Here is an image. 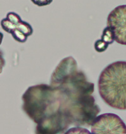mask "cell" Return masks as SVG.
<instances>
[{
	"instance_id": "1",
	"label": "cell",
	"mask_w": 126,
	"mask_h": 134,
	"mask_svg": "<svg viewBox=\"0 0 126 134\" xmlns=\"http://www.w3.org/2000/svg\"><path fill=\"white\" fill-rule=\"evenodd\" d=\"M21 98L23 111L37 124L36 133H64L71 125L64 112L65 95L57 87L32 86Z\"/></svg>"
},
{
	"instance_id": "2",
	"label": "cell",
	"mask_w": 126,
	"mask_h": 134,
	"mask_svg": "<svg viewBox=\"0 0 126 134\" xmlns=\"http://www.w3.org/2000/svg\"><path fill=\"white\" fill-rule=\"evenodd\" d=\"M126 62L117 61L107 65L99 76V94L112 108L125 110Z\"/></svg>"
},
{
	"instance_id": "3",
	"label": "cell",
	"mask_w": 126,
	"mask_h": 134,
	"mask_svg": "<svg viewBox=\"0 0 126 134\" xmlns=\"http://www.w3.org/2000/svg\"><path fill=\"white\" fill-rule=\"evenodd\" d=\"M65 97L64 111L71 125L76 127H90L100 112V108L93 95L85 94L74 97H68L65 95Z\"/></svg>"
},
{
	"instance_id": "4",
	"label": "cell",
	"mask_w": 126,
	"mask_h": 134,
	"mask_svg": "<svg viewBox=\"0 0 126 134\" xmlns=\"http://www.w3.org/2000/svg\"><path fill=\"white\" fill-rule=\"evenodd\" d=\"M92 133H126L123 120L114 113H103L96 116L91 125Z\"/></svg>"
},
{
	"instance_id": "5",
	"label": "cell",
	"mask_w": 126,
	"mask_h": 134,
	"mask_svg": "<svg viewBox=\"0 0 126 134\" xmlns=\"http://www.w3.org/2000/svg\"><path fill=\"white\" fill-rule=\"evenodd\" d=\"M107 25L113 29L115 41L119 44H126V6L120 5L115 8L107 17Z\"/></svg>"
},
{
	"instance_id": "6",
	"label": "cell",
	"mask_w": 126,
	"mask_h": 134,
	"mask_svg": "<svg viewBox=\"0 0 126 134\" xmlns=\"http://www.w3.org/2000/svg\"><path fill=\"white\" fill-rule=\"evenodd\" d=\"M78 70L77 62L73 57L64 58L52 72L50 81V85L57 87L63 79L69 74Z\"/></svg>"
},
{
	"instance_id": "7",
	"label": "cell",
	"mask_w": 126,
	"mask_h": 134,
	"mask_svg": "<svg viewBox=\"0 0 126 134\" xmlns=\"http://www.w3.org/2000/svg\"><path fill=\"white\" fill-rule=\"evenodd\" d=\"M0 24L3 30L8 34H10V32L13 30L16 29L20 30L27 37H29L32 35L34 32L32 26L29 23L22 21V20H21L18 23H12L7 18H5L1 20Z\"/></svg>"
},
{
	"instance_id": "8",
	"label": "cell",
	"mask_w": 126,
	"mask_h": 134,
	"mask_svg": "<svg viewBox=\"0 0 126 134\" xmlns=\"http://www.w3.org/2000/svg\"><path fill=\"white\" fill-rule=\"evenodd\" d=\"M101 39L108 43V45L112 44L115 41V34L113 29L110 26H107V27L103 29Z\"/></svg>"
},
{
	"instance_id": "9",
	"label": "cell",
	"mask_w": 126,
	"mask_h": 134,
	"mask_svg": "<svg viewBox=\"0 0 126 134\" xmlns=\"http://www.w3.org/2000/svg\"><path fill=\"white\" fill-rule=\"evenodd\" d=\"M108 46L109 45L105 42H104L103 40H102V39H99L96 40L95 42L94 47L96 52L100 53L106 51Z\"/></svg>"
},
{
	"instance_id": "10",
	"label": "cell",
	"mask_w": 126,
	"mask_h": 134,
	"mask_svg": "<svg viewBox=\"0 0 126 134\" xmlns=\"http://www.w3.org/2000/svg\"><path fill=\"white\" fill-rule=\"evenodd\" d=\"M90 133V132L88 130H86L84 128H81L80 127H76L75 128H72V129H69V130L66 131L65 133Z\"/></svg>"
},
{
	"instance_id": "11",
	"label": "cell",
	"mask_w": 126,
	"mask_h": 134,
	"mask_svg": "<svg viewBox=\"0 0 126 134\" xmlns=\"http://www.w3.org/2000/svg\"><path fill=\"white\" fill-rule=\"evenodd\" d=\"M32 3L38 7H46L52 3L53 0H31Z\"/></svg>"
},
{
	"instance_id": "12",
	"label": "cell",
	"mask_w": 126,
	"mask_h": 134,
	"mask_svg": "<svg viewBox=\"0 0 126 134\" xmlns=\"http://www.w3.org/2000/svg\"><path fill=\"white\" fill-rule=\"evenodd\" d=\"M6 62L3 57V52L0 50V74L3 72V69L5 65Z\"/></svg>"
},
{
	"instance_id": "13",
	"label": "cell",
	"mask_w": 126,
	"mask_h": 134,
	"mask_svg": "<svg viewBox=\"0 0 126 134\" xmlns=\"http://www.w3.org/2000/svg\"><path fill=\"white\" fill-rule=\"evenodd\" d=\"M3 37H4L3 34L2 33L0 32V46H1V43H2L3 39Z\"/></svg>"
}]
</instances>
